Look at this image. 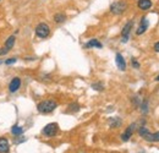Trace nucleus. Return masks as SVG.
I'll use <instances>...</instances> for the list:
<instances>
[{
	"label": "nucleus",
	"instance_id": "nucleus-16",
	"mask_svg": "<svg viewBox=\"0 0 159 153\" xmlns=\"http://www.w3.org/2000/svg\"><path fill=\"white\" fill-rule=\"evenodd\" d=\"M65 20H66V15L64 12H58V14L54 15V21L57 23H62Z\"/></svg>",
	"mask_w": 159,
	"mask_h": 153
},
{
	"label": "nucleus",
	"instance_id": "nucleus-26",
	"mask_svg": "<svg viewBox=\"0 0 159 153\" xmlns=\"http://www.w3.org/2000/svg\"><path fill=\"white\" fill-rule=\"evenodd\" d=\"M2 63H4V61H2V60H1V59H0V65H1V64H2Z\"/></svg>",
	"mask_w": 159,
	"mask_h": 153
},
{
	"label": "nucleus",
	"instance_id": "nucleus-22",
	"mask_svg": "<svg viewBox=\"0 0 159 153\" xmlns=\"http://www.w3.org/2000/svg\"><path fill=\"white\" fill-rule=\"evenodd\" d=\"M131 65H132V67H134V69H139V66H141V65H139V63L135 59V58H132V59H131Z\"/></svg>",
	"mask_w": 159,
	"mask_h": 153
},
{
	"label": "nucleus",
	"instance_id": "nucleus-6",
	"mask_svg": "<svg viewBox=\"0 0 159 153\" xmlns=\"http://www.w3.org/2000/svg\"><path fill=\"white\" fill-rule=\"evenodd\" d=\"M132 27H134V21H129L124 26V28L121 31V42L122 43H126L129 40V38H130V32H131Z\"/></svg>",
	"mask_w": 159,
	"mask_h": 153
},
{
	"label": "nucleus",
	"instance_id": "nucleus-15",
	"mask_svg": "<svg viewBox=\"0 0 159 153\" xmlns=\"http://www.w3.org/2000/svg\"><path fill=\"white\" fill-rule=\"evenodd\" d=\"M84 47H86V48H102L103 44L100 43L98 39H91L88 43H86Z\"/></svg>",
	"mask_w": 159,
	"mask_h": 153
},
{
	"label": "nucleus",
	"instance_id": "nucleus-23",
	"mask_svg": "<svg viewBox=\"0 0 159 153\" xmlns=\"http://www.w3.org/2000/svg\"><path fill=\"white\" fill-rule=\"evenodd\" d=\"M7 53H9V50H7L5 47H1V48H0V57H5Z\"/></svg>",
	"mask_w": 159,
	"mask_h": 153
},
{
	"label": "nucleus",
	"instance_id": "nucleus-14",
	"mask_svg": "<svg viewBox=\"0 0 159 153\" xmlns=\"http://www.w3.org/2000/svg\"><path fill=\"white\" fill-rule=\"evenodd\" d=\"M121 124H122V120L120 119V118H110L109 119V125H110V128H113V129H116V128H120L121 126Z\"/></svg>",
	"mask_w": 159,
	"mask_h": 153
},
{
	"label": "nucleus",
	"instance_id": "nucleus-11",
	"mask_svg": "<svg viewBox=\"0 0 159 153\" xmlns=\"http://www.w3.org/2000/svg\"><path fill=\"white\" fill-rule=\"evenodd\" d=\"M10 152V142L5 137H0V153Z\"/></svg>",
	"mask_w": 159,
	"mask_h": 153
},
{
	"label": "nucleus",
	"instance_id": "nucleus-2",
	"mask_svg": "<svg viewBox=\"0 0 159 153\" xmlns=\"http://www.w3.org/2000/svg\"><path fill=\"white\" fill-rule=\"evenodd\" d=\"M139 135L148 142H159V131L156 134L149 132V130L146 126H141L139 129Z\"/></svg>",
	"mask_w": 159,
	"mask_h": 153
},
{
	"label": "nucleus",
	"instance_id": "nucleus-3",
	"mask_svg": "<svg viewBox=\"0 0 159 153\" xmlns=\"http://www.w3.org/2000/svg\"><path fill=\"white\" fill-rule=\"evenodd\" d=\"M34 32H36V36L38 37V38H47V37H49V35H50V27L45 23V22H40L38 23L37 26H36V30H34Z\"/></svg>",
	"mask_w": 159,
	"mask_h": 153
},
{
	"label": "nucleus",
	"instance_id": "nucleus-5",
	"mask_svg": "<svg viewBox=\"0 0 159 153\" xmlns=\"http://www.w3.org/2000/svg\"><path fill=\"white\" fill-rule=\"evenodd\" d=\"M58 131H59L58 124L57 123H50V124H48V125H45L43 128L42 134L44 136H47V137H54L55 135L58 134Z\"/></svg>",
	"mask_w": 159,
	"mask_h": 153
},
{
	"label": "nucleus",
	"instance_id": "nucleus-24",
	"mask_svg": "<svg viewBox=\"0 0 159 153\" xmlns=\"http://www.w3.org/2000/svg\"><path fill=\"white\" fill-rule=\"evenodd\" d=\"M154 50H156L157 53H159V42H157V43L154 44Z\"/></svg>",
	"mask_w": 159,
	"mask_h": 153
},
{
	"label": "nucleus",
	"instance_id": "nucleus-20",
	"mask_svg": "<svg viewBox=\"0 0 159 153\" xmlns=\"http://www.w3.org/2000/svg\"><path fill=\"white\" fill-rule=\"evenodd\" d=\"M16 61H17V58H10V59H6L4 63H5V65H12Z\"/></svg>",
	"mask_w": 159,
	"mask_h": 153
},
{
	"label": "nucleus",
	"instance_id": "nucleus-1",
	"mask_svg": "<svg viewBox=\"0 0 159 153\" xmlns=\"http://www.w3.org/2000/svg\"><path fill=\"white\" fill-rule=\"evenodd\" d=\"M58 107V103L53 99H47V100H43L38 103L37 105V110L39 112L40 114H49L52 112H54Z\"/></svg>",
	"mask_w": 159,
	"mask_h": 153
},
{
	"label": "nucleus",
	"instance_id": "nucleus-8",
	"mask_svg": "<svg viewBox=\"0 0 159 153\" xmlns=\"http://www.w3.org/2000/svg\"><path fill=\"white\" fill-rule=\"evenodd\" d=\"M135 129H136V124H131V125H129V128L124 131V134L121 135V140H122L124 142L129 141V140L131 138V136L134 135V132H135Z\"/></svg>",
	"mask_w": 159,
	"mask_h": 153
},
{
	"label": "nucleus",
	"instance_id": "nucleus-19",
	"mask_svg": "<svg viewBox=\"0 0 159 153\" xmlns=\"http://www.w3.org/2000/svg\"><path fill=\"white\" fill-rule=\"evenodd\" d=\"M92 88L94 91H103L104 90V85L102 82H94V83H92Z\"/></svg>",
	"mask_w": 159,
	"mask_h": 153
},
{
	"label": "nucleus",
	"instance_id": "nucleus-21",
	"mask_svg": "<svg viewBox=\"0 0 159 153\" xmlns=\"http://www.w3.org/2000/svg\"><path fill=\"white\" fill-rule=\"evenodd\" d=\"M141 112H142L143 114L148 112V103H147V102H143V103L141 104Z\"/></svg>",
	"mask_w": 159,
	"mask_h": 153
},
{
	"label": "nucleus",
	"instance_id": "nucleus-4",
	"mask_svg": "<svg viewBox=\"0 0 159 153\" xmlns=\"http://www.w3.org/2000/svg\"><path fill=\"white\" fill-rule=\"evenodd\" d=\"M127 9V4L122 0H118V1H114L111 5H110V12L114 14V15H121L126 11Z\"/></svg>",
	"mask_w": 159,
	"mask_h": 153
},
{
	"label": "nucleus",
	"instance_id": "nucleus-13",
	"mask_svg": "<svg viewBox=\"0 0 159 153\" xmlns=\"http://www.w3.org/2000/svg\"><path fill=\"white\" fill-rule=\"evenodd\" d=\"M15 42H16V37H15V36H10L9 38L5 40V45H4V47H5V48H6L9 52H10V50L14 48Z\"/></svg>",
	"mask_w": 159,
	"mask_h": 153
},
{
	"label": "nucleus",
	"instance_id": "nucleus-7",
	"mask_svg": "<svg viewBox=\"0 0 159 153\" xmlns=\"http://www.w3.org/2000/svg\"><path fill=\"white\" fill-rule=\"evenodd\" d=\"M21 87V78L20 77H14L11 81H10V83H9V92H11V93H15V92H17L19 90H20Z\"/></svg>",
	"mask_w": 159,
	"mask_h": 153
},
{
	"label": "nucleus",
	"instance_id": "nucleus-27",
	"mask_svg": "<svg viewBox=\"0 0 159 153\" xmlns=\"http://www.w3.org/2000/svg\"><path fill=\"white\" fill-rule=\"evenodd\" d=\"M0 1H1V0H0Z\"/></svg>",
	"mask_w": 159,
	"mask_h": 153
},
{
	"label": "nucleus",
	"instance_id": "nucleus-17",
	"mask_svg": "<svg viewBox=\"0 0 159 153\" xmlns=\"http://www.w3.org/2000/svg\"><path fill=\"white\" fill-rule=\"evenodd\" d=\"M22 132H23V128H21L20 125H14L11 129V134L15 136H21Z\"/></svg>",
	"mask_w": 159,
	"mask_h": 153
},
{
	"label": "nucleus",
	"instance_id": "nucleus-25",
	"mask_svg": "<svg viewBox=\"0 0 159 153\" xmlns=\"http://www.w3.org/2000/svg\"><path fill=\"white\" fill-rule=\"evenodd\" d=\"M156 81H159V75L157 76V78H156Z\"/></svg>",
	"mask_w": 159,
	"mask_h": 153
},
{
	"label": "nucleus",
	"instance_id": "nucleus-10",
	"mask_svg": "<svg viewBox=\"0 0 159 153\" xmlns=\"http://www.w3.org/2000/svg\"><path fill=\"white\" fill-rule=\"evenodd\" d=\"M115 63H116V66L119 67V70H121V71H125L126 70V61H125V59L122 57V54L116 53V55H115Z\"/></svg>",
	"mask_w": 159,
	"mask_h": 153
},
{
	"label": "nucleus",
	"instance_id": "nucleus-9",
	"mask_svg": "<svg viewBox=\"0 0 159 153\" xmlns=\"http://www.w3.org/2000/svg\"><path fill=\"white\" fill-rule=\"evenodd\" d=\"M148 20L146 19V17H142L141 19V22H139V26L137 27V30H136V35L137 36H141V35H143L146 31H147V28H148Z\"/></svg>",
	"mask_w": 159,
	"mask_h": 153
},
{
	"label": "nucleus",
	"instance_id": "nucleus-12",
	"mask_svg": "<svg viewBox=\"0 0 159 153\" xmlns=\"http://www.w3.org/2000/svg\"><path fill=\"white\" fill-rule=\"evenodd\" d=\"M137 6H139V10L146 11V10H148V9L152 7V1H151V0H139Z\"/></svg>",
	"mask_w": 159,
	"mask_h": 153
},
{
	"label": "nucleus",
	"instance_id": "nucleus-18",
	"mask_svg": "<svg viewBox=\"0 0 159 153\" xmlns=\"http://www.w3.org/2000/svg\"><path fill=\"white\" fill-rule=\"evenodd\" d=\"M80 110V104L79 103H71L69 107H67V112L69 113H76Z\"/></svg>",
	"mask_w": 159,
	"mask_h": 153
}]
</instances>
